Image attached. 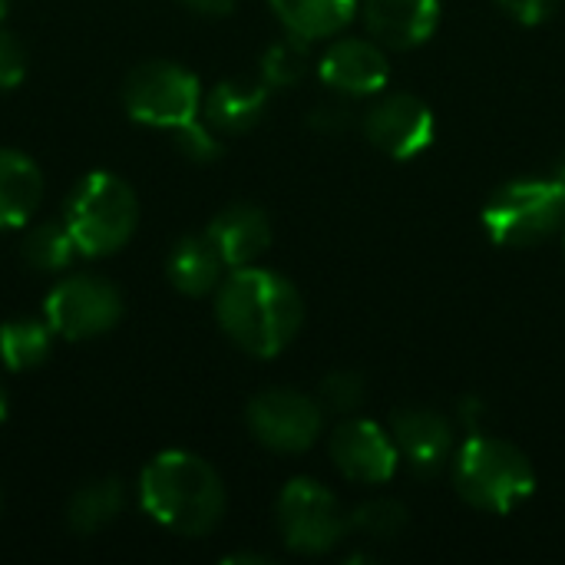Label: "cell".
<instances>
[{
  "label": "cell",
  "mask_w": 565,
  "mask_h": 565,
  "mask_svg": "<svg viewBox=\"0 0 565 565\" xmlns=\"http://www.w3.org/2000/svg\"><path fill=\"white\" fill-rule=\"evenodd\" d=\"M182 3L195 13H205V17H225L235 10L238 0H182Z\"/></svg>",
  "instance_id": "f546056e"
},
{
  "label": "cell",
  "mask_w": 565,
  "mask_h": 565,
  "mask_svg": "<svg viewBox=\"0 0 565 565\" xmlns=\"http://www.w3.org/2000/svg\"><path fill=\"white\" fill-rule=\"evenodd\" d=\"M308 43L311 40L298 33H288L278 43H271L262 56V79L268 86H295L308 73V60H311Z\"/></svg>",
  "instance_id": "cb8c5ba5"
},
{
  "label": "cell",
  "mask_w": 565,
  "mask_h": 565,
  "mask_svg": "<svg viewBox=\"0 0 565 565\" xmlns=\"http://www.w3.org/2000/svg\"><path fill=\"white\" fill-rule=\"evenodd\" d=\"M411 516L397 500H367L348 516V533H358L371 543H394L404 536Z\"/></svg>",
  "instance_id": "603a6c76"
},
{
  "label": "cell",
  "mask_w": 565,
  "mask_h": 565,
  "mask_svg": "<svg viewBox=\"0 0 565 565\" xmlns=\"http://www.w3.org/2000/svg\"><path fill=\"white\" fill-rule=\"evenodd\" d=\"M308 126H311V129H318V132H328V136L344 132V129L351 126V109H348V106H341V103H324V106L311 109Z\"/></svg>",
  "instance_id": "83f0119b"
},
{
  "label": "cell",
  "mask_w": 565,
  "mask_h": 565,
  "mask_svg": "<svg viewBox=\"0 0 565 565\" xmlns=\"http://www.w3.org/2000/svg\"><path fill=\"white\" fill-rule=\"evenodd\" d=\"M225 563H268L265 556H255V553H238V556H228Z\"/></svg>",
  "instance_id": "1f68e13d"
},
{
  "label": "cell",
  "mask_w": 565,
  "mask_h": 565,
  "mask_svg": "<svg viewBox=\"0 0 565 565\" xmlns=\"http://www.w3.org/2000/svg\"><path fill=\"white\" fill-rule=\"evenodd\" d=\"M205 235L218 248L225 268H245V265H255L268 252V245H271V222H268V215L258 205L235 202V205L222 209L209 222Z\"/></svg>",
  "instance_id": "5bb4252c"
},
{
  "label": "cell",
  "mask_w": 565,
  "mask_h": 565,
  "mask_svg": "<svg viewBox=\"0 0 565 565\" xmlns=\"http://www.w3.org/2000/svg\"><path fill=\"white\" fill-rule=\"evenodd\" d=\"M50 344H53V328L50 321H33V318H20V321H7L0 328V361L10 371H30L40 367L50 358Z\"/></svg>",
  "instance_id": "44dd1931"
},
{
  "label": "cell",
  "mask_w": 565,
  "mask_h": 565,
  "mask_svg": "<svg viewBox=\"0 0 565 565\" xmlns=\"http://www.w3.org/2000/svg\"><path fill=\"white\" fill-rule=\"evenodd\" d=\"M142 510L172 533L205 536L225 513V487L218 473L195 454L166 450L139 480Z\"/></svg>",
  "instance_id": "7a4b0ae2"
},
{
  "label": "cell",
  "mask_w": 565,
  "mask_h": 565,
  "mask_svg": "<svg viewBox=\"0 0 565 565\" xmlns=\"http://www.w3.org/2000/svg\"><path fill=\"white\" fill-rule=\"evenodd\" d=\"M46 321L66 341H86L113 331L122 318V295L99 275H70L46 295Z\"/></svg>",
  "instance_id": "ba28073f"
},
{
  "label": "cell",
  "mask_w": 565,
  "mask_h": 565,
  "mask_svg": "<svg viewBox=\"0 0 565 565\" xmlns=\"http://www.w3.org/2000/svg\"><path fill=\"white\" fill-rule=\"evenodd\" d=\"M0 503H3V500H0Z\"/></svg>",
  "instance_id": "d590c367"
},
{
  "label": "cell",
  "mask_w": 565,
  "mask_h": 565,
  "mask_svg": "<svg viewBox=\"0 0 565 565\" xmlns=\"http://www.w3.org/2000/svg\"><path fill=\"white\" fill-rule=\"evenodd\" d=\"M222 268H225V262H222V255L209 235L179 238L169 252V262H166L172 288L189 295V298H202V295L215 291L222 281Z\"/></svg>",
  "instance_id": "2e32d148"
},
{
  "label": "cell",
  "mask_w": 565,
  "mask_h": 565,
  "mask_svg": "<svg viewBox=\"0 0 565 565\" xmlns=\"http://www.w3.org/2000/svg\"><path fill=\"white\" fill-rule=\"evenodd\" d=\"M321 79L348 96H371L381 93L391 79L387 56L371 40H338L328 46V53L318 63Z\"/></svg>",
  "instance_id": "4fadbf2b"
},
{
  "label": "cell",
  "mask_w": 565,
  "mask_h": 565,
  "mask_svg": "<svg viewBox=\"0 0 565 565\" xmlns=\"http://www.w3.org/2000/svg\"><path fill=\"white\" fill-rule=\"evenodd\" d=\"M367 30L394 50L420 46L440 23V0H364Z\"/></svg>",
  "instance_id": "9a60e30c"
},
{
  "label": "cell",
  "mask_w": 565,
  "mask_h": 565,
  "mask_svg": "<svg viewBox=\"0 0 565 565\" xmlns=\"http://www.w3.org/2000/svg\"><path fill=\"white\" fill-rule=\"evenodd\" d=\"M364 397H367L364 377L354 371H334L318 387V404L328 414H354L364 404Z\"/></svg>",
  "instance_id": "d4e9b609"
},
{
  "label": "cell",
  "mask_w": 565,
  "mask_h": 565,
  "mask_svg": "<svg viewBox=\"0 0 565 565\" xmlns=\"http://www.w3.org/2000/svg\"><path fill=\"white\" fill-rule=\"evenodd\" d=\"M391 437L401 460L417 473H437L454 457V427L427 407H404L391 420Z\"/></svg>",
  "instance_id": "7c38bea8"
},
{
  "label": "cell",
  "mask_w": 565,
  "mask_h": 565,
  "mask_svg": "<svg viewBox=\"0 0 565 565\" xmlns=\"http://www.w3.org/2000/svg\"><path fill=\"white\" fill-rule=\"evenodd\" d=\"M364 132L391 159H414L430 149L437 122L424 99L411 93H394L371 106V113L364 116Z\"/></svg>",
  "instance_id": "30bf717a"
},
{
  "label": "cell",
  "mask_w": 565,
  "mask_h": 565,
  "mask_svg": "<svg viewBox=\"0 0 565 565\" xmlns=\"http://www.w3.org/2000/svg\"><path fill=\"white\" fill-rule=\"evenodd\" d=\"M556 179H559V182H563V185H565V162H563V166H559V175H556Z\"/></svg>",
  "instance_id": "e575fe53"
},
{
  "label": "cell",
  "mask_w": 565,
  "mask_h": 565,
  "mask_svg": "<svg viewBox=\"0 0 565 565\" xmlns=\"http://www.w3.org/2000/svg\"><path fill=\"white\" fill-rule=\"evenodd\" d=\"M7 417V391H3V384H0V420Z\"/></svg>",
  "instance_id": "d6a6232c"
},
{
  "label": "cell",
  "mask_w": 565,
  "mask_h": 565,
  "mask_svg": "<svg viewBox=\"0 0 565 565\" xmlns=\"http://www.w3.org/2000/svg\"><path fill=\"white\" fill-rule=\"evenodd\" d=\"M26 76V50L23 43L0 26V89H13Z\"/></svg>",
  "instance_id": "4316f807"
},
{
  "label": "cell",
  "mask_w": 565,
  "mask_h": 565,
  "mask_svg": "<svg viewBox=\"0 0 565 565\" xmlns=\"http://www.w3.org/2000/svg\"><path fill=\"white\" fill-rule=\"evenodd\" d=\"M122 99L136 122L175 132L199 119L202 86L189 70L166 60H152V63H139L126 76Z\"/></svg>",
  "instance_id": "8992f818"
},
{
  "label": "cell",
  "mask_w": 565,
  "mask_h": 565,
  "mask_svg": "<svg viewBox=\"0 0 565 565\" xmlns=\"http://www.w3.org/2000/svg\"><path fill=\"white\" fill-rule=\"evenodd\" d=\"M248 427L258 444L278 454H301L318 444L324 427V407L301 391L275 387L248 404Z\"/></svg>",
  "instance_id": "9c48e42d"
},
{
  "label": "cell",
  "mask_w": 565,
  "mask_h": 565,
  "mask_svg": "<svg viewBox=\"0 0 565 565\" xmlns=\"http://www.w3.org/2000/svg\"><path fill=\"white\" fill-rule=\"evenodd\" d=\"M457 414L470 427V434H480V424L487 420V404L483 401H463V407Z\"/></svg>",
  "instance_id": "4dcf8cb0"
},
{
  "label": "cell",
  "mask_w": 565,
  "mask_h": 565,
  "mask_svg": "<svg viewBox=\"0 0 565 565\" xmlns=\"http://www.w3.org/2000/svg\"><path fill=\"white\" fill-rule=\"evenodd\" d=\"M454 483L470 507L507 516L533 497L536 473L520 447L490 434H470L454 457Z\"/></svg>",
  "instance_id": "3957f363"
},
{
  "label": "cell",
  "mask_w": 565,
  "mask_h": 565,
  "mask_svg": "<svg viewBox=\"0 0 565 565\" xmlns=\"http://www.w3.org/2000/svg\"><path fill=\"white\" fill-rule=\"evenodd\" d=\"M7 10H10V0H0V23H3V17H7Z\"/></svg>",
  "instance_id": "836d02e7"
},
{
  "label": "cell",
  "mask_w": 565,
  "mask_h": 565,
  "mask_svg": "<svg viewBox=\"0 0 565 565\" xmlns=\"http://www.w3.org/2000/svg\"><path fill=\"white\" fill-rule=\"evenodd\" d=\"M215 318L245 354L278 358L301 331L305 301L288 278L245 265L218 285Z\"/></svg>",
  "instance_id": "6da1fadb"
},
{
  "label": "cell",
  "mask_w": 565,
  "mask_h": 565,
  "mask_svg": "<svg viewBox=\"0 0 565 565\" xmlns=\"http://www.w3.org/2000/svg\"><path fill=\"white\" fill-rule=\"evenodd\" d=\"M278 533L291 553L321 556L348 536V513L315 480H291L278 497Z\"/></svg>",
  "instance_id": "52a82bcc"
},
{
  "label": "cell",
  "mask_w": 565,
  "mask_h": 565,
  "mask_svg": "<svg viewBox=\"0 0 565 565\" xmlns=\"http://www.w3.org/2000/svg\"><path fill=\"white\" fill-rule=\"evenodd\" d=\"M122 503H126V490L119 480H93L73 493L66 520L76 533L89 536V533H99L103 526H109L119 516Z\"/></svg>",
  "instance_id": "ffe728a7"
},
{
  "label": "cell",
  "mask_w": 565,
  "mask_h": 565,
  "mask_svg": "<svg viewBox=\"0 0 565 565\" xmlns=\"http://www.w3.org/2000/svg\"><path fill=\"white\" fill-rule=\"evenodd\" d=\"M500 7L510 13V17H516L520 23H543V20H550L553 17V10L559 7V0H500Z\"/></svg>",
  "instance_id": "f1b7e54d"
},
{
  "label": "cell",
  "mask_w": 565,
  "mask_h": 565,
  "mask_svg": "<svg viewBox=\"0 0 565 565\" xmlns=\"http://www.w3.org/2000/svg\"><path fill=\"white\" fill-rule=\"evenodd\" d=\"M43 199V172L17 149H0V228L30 222Z\"/></svg>",
  "instance_id": "e0dca14e"
},
{
  "label": "cell",
  "mask_w": 565,
  "mask_h": 565,
  "mask_svg": "<svg viewBox=\"0 0 565 565\" xmlns=\"http://www.w3.org/2000/svg\"><path fill=\"white\" fill-rule=\"evenodd\" d=\"M76 255L79 248L63 222H43L23 238V262L36 271H66Z\"/></svg>",
  "instance_id": "7402d4cb"
},
{
  "label": "cell",
  "mask_w": 565,
  "mask_h": 565,
  "mask_svg": "<svg viewBox=\"0 0 565 565\" xmlns=\"http://www.w3.org/2000/svg\"><path fill=\"white\" fill-rule=\"evenodd\" d=\"M483 228L497 245H536L565 228V185L559 179H516L483 205Z\"/></svg>",
  "instance_id": "5b68a950"
},
{
  "label": "cell",
  "mask_w": 565,
  "mask_h": 565,
  "mask_svg": "<svg viewBox=\"0 0 565 565\" xmlns=\"http://www.w3.org/2000/svg\"><path fill=\"white\" fill-rule=\"evenodd\" d=\"M63 225L70 228L79 255H113L132 238L139 225L136 192L113 172H89L70 192Z\"/></svg>",
  "instance_id": "277c9868"
},
{
  "label": "cell",
  "mask_w": 565,
  "mask_h": 565,
  "mask_svg": "<svg viewBox=\"0 0 565 565\" xmlns=\"http://www.w3.org/2000/svg\"><path fill=\"white\" fill-rule=\"evenodd\" d=\"M175 146H179V152H185L189 159H195V162H209V159H215L218 152H222V146H218V139L209 132V126L205 122H189V126H182V129H175Z\"/></svg>",
  "instance_id": "484cf974"
},
{
  "label": "cell",
  "mask_w": 565,
  "mask_h": 565,
  "mask_svg": "<svg viewBox=\"0 0 565 565\" xmlns=\"http://www.w3.org/2000/svg\"><path fill=\"white\" fill-rule=\"evenodd\" d=\"M331 460L334 467L354 480V483H387L397 473L401 454L387 430H381L374 420H344L331 434Z\"/></svg>",
  "instance_id": "8fae6325"
},
{
  "label": "cell",
  "mask_w": 565,
  "mask_h": 565,
  "mask_svg": "<svg viewBox=\"0 0 565 565\" xmlns=\"http://www.w3.org/2000/svg\"><path fill=\"white\" fill-rule=\"evenodd\" d=\"M271 7L288 33L321 40L351 23L358 0H271Z\"/></svg>",
  "instance_id": "d6986e66"
},
{
  "label": "cell",
  "mask_w": 565,
  "mask_h": 565,
  "mask_svg": "<svg viewBox=\"0 0 565 565\" xmlns=\"http://www.w3.org/2000/svg\"><path fill=\"white\" fill-rule=\"evenodd\" d=\"M268 83L248 79H225L205 99V119L212 129L222 132H245L252 129L268 109Z\"/></svg>",
  "instance_id": "ac0fdd59"
}]
</instances>
